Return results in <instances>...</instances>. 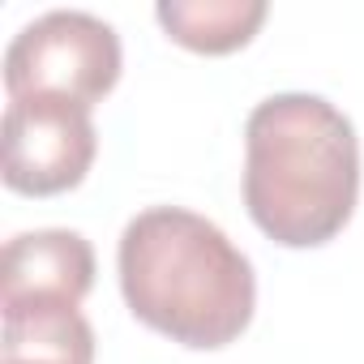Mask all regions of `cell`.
<instances>
[{"label": "cell", "instance_id": "4", "mask_svg": "<svg viewBox=\"0 0 364 364\" xmlns=\"http://www.w3.org/2000/svg\"><path fill=\"white\" fill-rule=\"evenodd\" d=\"M99 137L86 103L60 95H22L5 107V185L26 198L77 189Z\"/></svg>", "mask_w": 364, "mask_h": 364}, {"label": "cell", "instance_id": "3", "mask_svg": "<svg viewBox=\"0 0 364 364\" xmlns=\"http://www.w3.org/2000/svg\"><path fill=\"white\" fill-rule=\"evenodd\" d=\"M120 82V39L116 31L82 9H52L26 22L5 48V90L60 95L95 107Z\"/></svg>", "mask_w": 364, "mask_h": 364}, {"label": "cell", "instance_id": "1", "mask_svg": "<svg viewBox=\"0 0 364 364\" xmlns=\"http://www.w3.org/2000/svg\"><path fill=\"white\" fill-rule=\"evenodd\" d=\"M116 270L133 317L193 351L236 343L257 309L249 257L223 228L180 206L133 215L120 232Z\"/></svg>", "mask_w": 364, "mask_h": 364}, {"label": "cell", "instance_id": "5", "mask_svg": "<svg viewBox=\"0 0 364 364\" xmlns=\"http://www.w3.org/2000/svg\"><path fill=\"white\" fill-rule=\"evenodd\" d=\"M95 287V249L86 236L65 228L22 232L5 245L0 304L14 300H65L82 304Z\"/></svg>", "mask_w": 364, "mask_h": 364}, {"label": "cell", "instance_id": "2", "mask_svg": "<svg viewBox=\"0 0 364 364\" xmlns=\"http://www.w3.org/2000/svg\"><path fill=\"white\" fill-rule=\"evenodd\" d=\"M360 198V141L351 120L321 95L287 90L249 112L245 206L283 249L334 240Z\"/></svg>", "mask_w": 364, "mask_h": 364}, {"label": "cell", "instance_id": "6", "mask_svg": "<svg viewBox=\"0 0 364 364\" xmlns=\"http://www.w3.org/2000/svg\"><path fill=\"white\" fill-rule=\"evenodd\" d=\"M0 364H95V330L65 300L5 304Z\"/></svg>", "mask_w": 364, "mask_h": 364}, {"label": "cell", "instance_id": "7", "mask_svg": "<svg viewBox=\"0 0 364 364\" xmlns=\"http://www.w3.org/2000/svg\"><path fill=\"white\" fill-rule=\"evenodd\" d=\"M154 18L180 48L228 56L257 35L266 22V0H163Z\"/></svg>", "mask_w": 364, "mask_h": 364}]
</instances>
